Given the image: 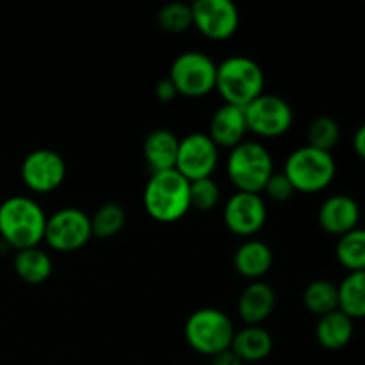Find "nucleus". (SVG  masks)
<instances>
[{"label": "nucleus", "instance_id": "1", "mask_svg": "<svg viewBox=\"0 0 365 365\" xmlns=\"http://www.w3.org/2000/svg\"><path fill=\"white\" fill-rule=\"evenodd\" d=\"M46 214L29 196H9L0 203V237L13 250L36 248L45 239Z\"/></svg>", "mask_w": 365, "mask_h": 365}, {"label": "nucleus", "instance_id": "2", "mask_svg": "<svg viewBox=\"0 0 365 365\" xmlns=\"http://www.w3.org/2000/svg\"><path fill=\"white\" fill-rule=\"evenodd\" d=\"M191 182L177 170L152 173L145 185V210L157 223H177L191 210Z\"/></svg>", "mask_w": 365, "mask_h": 365}, {"label": "nucleus", "instance_id": "3", "mask_svg": "<svg viewBox=\"0 0 365 365\" xmlns=\"http://www.w3.org/2000/svg\"><path fill=\"white\" fill-rule=\"evenodd\" d=\"M266 77L259 64L246 56H232L217 64L216 91L225 103L242 107L264 93Z\"/></svg>", "mask_w": 365, "mask_h": 365}, {"label": "nucleus", "instance_id": "4", "mask_svg": "<svg viewBox=\"0 0 365 365\" xmlns=\"http://www.w3.org/2000/svg\"><path fill=\"white\" fill-rule=\"evenodd\" d=\"M273 173V157L260 143L242 141L228 153L227 175L237 191L260 195Z\"/></svg>", "mask_w": 365, "mask_h": 365}, {"label": "nucleus", "instance_id": "5", "mask_svg": "<svg viewBox=\"0 0 365 365\" xmlns=\"http://www.w3.org/2000/svg\"><path fill=\"white\" fill-rule=\"evenodd\" d=\"M284 173L294 185L296 192L314 195V192L324 191L334 182L337 164L330 152L305 145L287 157Z\"/></svg>", "mask_w": 365, "mask_h": 365}, {"label": "nucleus", "instance_id": "6", "mask_svg": "<svg viewBox=\"0 0 365 365\" xmlns=\"http://www.w3.org/2000/svg\"><path fill=\"white\" fill-rule=\"evenodd\" d=\"M235 328L230 317L220 309H198L187 317L184 335L196 353L214 356L232 346Z\"/></svg>", "mask_w": 365, "mask_h": 365}, {"label": "nucleus", "instance_id": "7", "mask_svg": "<svg viewBox=\"0 0 365 365\" xmlns=\"http://www.w3.org/2000/svg\"><path fill=\"white\" fill-rule=\"evenodd\" d=\"M216 70L217 64L207 53L189 50L175 57L168 78L178 95L200 98L216 89Z\"/></svg>", "mask_w": 365, "mask_h": 365}, {"label": "nucleus", "instance_id": "8", "mask_svg": "<svg viewBox=\"0 0 365 365\" xmlns=\"http://www.w3.org/2000/svg\"><path fill=\"white\" fill-rule=\"evenodd\" d=\"M93 237L89 216L75 207H64L46 217L45 239L46 245L61 253L77 252L88 245Z\"/></svg>", "mask_w": 365, "mask_h": 365}, {"label": "nucleus", "instance_id": "9", "mask_svg": "<svg viewBox=\"0 0 365 365\" xmlns=\"http://www.w3.org/2000/svg\"><path fill=\"white\" fill-rule=\"evenodd\" d=\"M248 132L259 138L274 139L287 134L294 121V113L287 100L278 95H262L245 107Z\"/></svg>", "mask_w": 365, "mask_h": 365}, {"label": "nucleus", "instance_id": "10", "mask_svg": "<svg viewBox=\"0 0 365 365\" xmlns=\"http://www.w3.org/2000/svg\"><path fill=\"white\" fill-rule=\"evenodd\" d=\"M220 148L203 132L187 134L178 143V155L175 170L189 182L210 178L217 168Z\"/></svg>", "mask_w": 365, "mask_h": 365}, {"label": "nucleus", "instance_id": "11", "mask_svg": "<svg viewBox=\"0 0 365 365\" xmlns=\"http://www.w3.org/2000/svg\"><path fill=\"white\" fill-rule=\"evenodd\" d=\"M66 173L68 168L63 157L48 148L27 153L20 168L24 184L38 195H48L59 189L66 180Z\"/></svg>", "mask_w": 365, "mask_h": 365}, {"label": "nucleus", "instance_id": "12", "mask_svg": "<svg viewBox=\"0 0 365 365\" xmlns=\"http://www.w3.org/2000/svg\"><path fill=\"white\" fill-rule=\"evenodd\" d=\"M191 9L192 25L212 41H225L237 32L239 9L232 0H196Z\"/></svg>", "mask_w": 365, "mask_h": 365}, {"label": "nucleus", "instance_id": "13", "mask_svg": "<svg viewBox=\"0 0 365 365\" xmlns=\"http://www.w3.org/2000/svg\"><path fill=\"white\" fill-rule=\"evenodd\" d=\"M225 225L239 237H252L267 220V205L262 195L237 191L228 198L223 214Z\"/></svg>", "mask_w": 365, "mask_h": 365}, {"label": "nucleus", "instance_id": "14", "mask_svg": "<svg viewBox=\"0 0 365 365\" xmlns=\"http://www.w3.org/2000/svg\"><path fill=\"white\" fill-rule=\"evenodd\" d=\"M317 221L327 234L341 237V235L359 228L360 207L351 196L334 195L324 200L323 205L319 207Z\"/></svg>", "mask_w": 365, "mask_h": 365}, {"label": "nucleus", "instance_id": "15", "mask_svg": "<svg viewBox=\"0 0 365 365\" xmlns=\"http://www.w3.org/2000/svg\"><path fill=\"white\" fill-rule=\"evenodd\" d=\"M246 132H248V125H246L245 109L223 103L210 118L207 135L212 139L217 148L232 150L245 141Z\"/></svg>", "mask_w": 365, "mask_h": 365}, {"label": "nucleus", "instance_id": "16", "mask_svg": "<svg viewBox=\"0 0 365 365\" xmlns=\"http://www.w3.org/2000/svg\"><path fill=\"white\" fill-rule=\"evenodd\" d=\"M277 305V292L269 284L262 280L252 282L237 299L239 317L246 327H260V323L273 314Z\"/></svg>", "mask_w": 365, "mask_h": 365}, {"label": "nucleus", "instance_id": "17", "mask_svg": "<svg viewBox=\"0 0 365 365\" xmlns=\"http://www.w3.org/2000/svg\"><path fill=\"white\" fill-rule=\"evenodd\" d=\"M180 139L168 128H157L150 132L143 145V153L152 173L175 170Z\"/></svg>", "mask_w": 365, "mask_h": 365}, {"label": "nucleus", "instance_id": "18", "mask_svg": "<svg viewBox=\"0 0 365 365\" xmlns=\"http://www.w3.org/2000/svg\"><path fill=\"white\" fill-rule=\"evenodd\" d=\"M271 266H273V252L266 242L257 239L242 242L234 255L235 271L248 280H260L264 274L269 273Z\"/></svg>", "mask_w": 365, "mask_h": 365}, {"label": "nucleus", "instance_id": "19", "mask_svg": "<svg viewBox=\"0 0 365 365\" xmlns=\"http://www.w3.org/2000/svg\"><path fill=\"white\" fill-rule=\"evenodd\" d=\"M230 349L242 362H262L273 351V337L262 327H246L235 331Z\"/></svg>", "mask_w": 365, "mask_h": 365}, {"label": "nucleus", "instance_id": "20", "mask_svg": "<svg viewBox=\"0 0 365 365\" xmlns=\"http://www.w3.org/2000/svg\"><path fill=\"white\" fill-rule=\"evenodd\" d=\"M353 319L341 310L321 316L316 327V339L324 349L337 351L346 348L353 339Z\"/></svg>", "mask_w": 365, "mask_h": 365}, {"label": "nucleus", "instance_id": "21", "mask_svg": "<svg viewBox=\"0 0 365 365\" xmlns=\"http://www.w3.org/2000/svg\"><path fill=\"white\" fill-rule=\"evenodd\" d=\"M18 278L29 285H41L50 278L53 271L52 259L39 246L16 252L13 260Z\"/></svg>", "mask_w": 365, "mask_h": 365}, {"label": "nucleus", "instance_id": "22", "mask_svg": "<svg viewBox=\"0 0 365 365\" xmlns=\"http://www.w3.org/2000/svg\"><path fill=\"white\" fill-rule=\"evenodd\" d=\"M339 287V310L355 319L365 317V271L349 273Z\"/></svg>", "mask_w": 365, "mask_h": 365}, {"label": "nucleus", "instance_id": "23", "mask_svg": "<svg viewBox=\"0 0 365 365\" xmlns=\"http://www.w3.org/2000/svg\"><path fill=\"white\" fill-rule=\"evenodd\" d=\"M303 303L309 312L319 317L327 316L339 310V287L330 280L310 282L303 292Z\"/></svg>", "mask_w": 365, "mask_h": 365}, {"label": "nucleus", "instance_id": "24", "mask_svg": "<svg viewBox=\"0 0 365 365\" xmlns=\"http://www.w3.org/2000/svg\"><path fill=\"white\" fill-rule=\"evenodd\" d=\"M335 255L341 266L346 267L349 273L365 271V228H355L341 235Z\"/></svg>", "mask_w": 365, "mask_h": 365}, {"label": "nucleus", "instance_id": "25", "mask_svg": "<svg viewBox=\"0 0 365 365\" xmlns=\"http://www.w3.org/2000/svg\"><path fill=\"white\" fill-rule=\"evenodd\" d=\"M89 221H91L93 237L110 239L123 230L127 212L118 203H103L95 210L93 216H89Z\"/></svg>", "mask_w": 365, "mask_h": 365}, {"label": "nucleus", "instance_id": "26", "mask_svg": "<svg viewBox=\"0 0 365 365\" xmlns=\"http://www.w3.org/2000/svg\"><path fill=\"white\" fill-rule=\"evenodd\" d=\"M339 139H341V127L330 116L316 118L307 130V145L323 150V152L331 153V150L337 146Z\"/></svg>", "mask_w": 365, "mask_h": 365}, {"label": "nucleus", "instance_id": "27", "mask_svg": "<svg viewBox=\"0 0 365 365\" xmlns=\"http://www.w3.org/2000/svg\"><path fill=\"white\" fill-rule=\"evenodd\" d=\"M160 29L170 34H180L192 27V9L191 4L171 2L166 4L157 14Z\"/></svg>", "mask_w": 365, "mask_h": 365}, {"label": "nucleus", "instance_id": "28", "mask_svg": "<svg viewBox=\"0 0 365 365\" xmlns=\"http://www.w3.org/2000/svg\"><path fill=\"white\" fill-rule=\"evenodd\" d=\"M189 198H191V209L207 212L220 203L221 192L212 178H203V180L191 182Z\"/></svg>", "mask_w": 365, "mask_h": 365}, {"label": "nucleus", "instance_id": "29", "mask_svg": "<svg viewBox=\"0 0 365 365\" xmlns=\"http://www.w3.org/2000/svg\"><path fill=\"white\" fill-rule=\"evenodd\" d=\"M262 192L271 200V202L284 203L289 202V200L294 196L296 189L284 171H274L269 177V180H267V184L264 185ZM262 192H260V195H262Z\"/></svg>", "mask_w": 365, "mask_h": 365}, {"label": "nucleus", "instance_id": "30", "mask_svg": "<svg viewBox=\"0 0 365 365\" xmlns=\"http://www.w3.org/2000/svg\"><path fill=\"white\" fill-rule=\"evenodd\" d=\"M155 95L160 102L166 103V102H173V100L178 96V93H177V89H175L173 82L166 77V78H163V81L157 82Z\"/></svg>", "mask_w": 365, "mask_h": 365}, {"label": "nucleus", "instance_id": "31", "mask_svg": "<svg viewBox=\"0 0 365 365\" xmlns=\"http://www.w3.org/2000/svg\"><path fill=\"white\" fill-rule=\"evenodd\" d=\"M210 359H212L210 365H245V362H242V360L239 359V356L235 355L230 348L225 349V351H221V353H217V355L210 356Z\"/></svg>", "mask_w": 365, "mask_h": 365}, {"label": "nucleus", "instance_id": "32", "mask_svg": "<svg viewBox=\"0 0 365 365\" xmlns=\"http://www.w3.org/2000/svg\"><path fill=\"white\" fill-rule=\"evenodd\" d=\"M353 148L355 153L360 159L365 160V123L360 125L359 130L355 132V138H353Z\"/></svg>", "mask_w": 365, "mask_h": 365}]
</instances>
